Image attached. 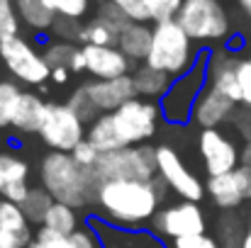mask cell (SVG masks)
<instances>
[{
  "label": "cell",
  "instance_id": "obj_23",
  "mask_svg": "<svg viewBox=\"0 0 251 248\" xmlns=\"http://www.w3.org/2000/svg\"><path fill=\"white\" fill-rule=\"evenodd\" d=\"M85 139H88L100 154H110V151L125 149L122 141H120V136H117V132H115V127H112L110 114H100V117L88 127V136H85Z\"/></svg>",
  "mask_w": 251,
  "mask_h": 248
},
{
  "label": "cell",
  "instance_id": "obj_48",
  "mask_svg": "<svg viewBox=\"0 0 251 248\" xmlns=\"http://www.w3.org/2000/svg\"><path fill=\"white\" fill-rule=\"evenodd\" d=\"M29 248H42V246H39V244H32V246H29Z\"/></svg>",
  "mask_w": 251,
  "mask_h": 248
},
{
  "label": "cell",
  "instance_id": "obj_38",
  "mask_svg": "<svg viewBox=\"0 0 251 248\" xmlns=\"http://www.w3.org/2000/svg\"><path fill=\"white\" fill-rule=\"evenodd\" d=\"M237 81H239V90H242V107L251 110V56H244L239 61Z\"/></svg>",
  "mask_w": 251,
  "mask_h": 248
},
{
  "label": "cell",
  "instance_id": "obj_29",
  "mask_svg": "<svg viewBox=\"0 0 251 248\" xmlns=\"http://www.w3.org/2000/svg\"><path fill=\"white\" fill-rule=\"evenodd\" d=\"M22 97V90L15 81H0V129L12 127L15 107Z\"/></svg>",
  "mask_w": 251,
  "mask_h": 248
},
{
  "label": "cell",
  "instance_id": "obj_17",
  "mask_svg": "<svg viewBox=\"0 0 251 248\" xmlns=\"http://www.w3.org/2000/svg\"><path fill=\"white\" fill-rule=\"evenodd\" d=\"M239 105L234 100H229L227 95L212 90V88H205L200 100L195 102V110H193V122L202 129H217L220 124L225 122H232L234 114H237Z\"/></svg>",
  "mask_w": 251,
  "mask_h": 248
},
{
  "label": "cell",
  "instance_id": "obj_15",
  "mask_svg": "<svg viewBox=\"0 0 251 248\" xmlns=\"http://www.w3.org/2000/svg\"><path fill=\"white\" fill-rule=\"evenodd\" d=\"M83 88L100 114H112L125 102L137 97L132 76H122V78H112V81H95L93 78V81L83 83Z\"/></svg>",
  "mask_w": 251,
  "mask_h": 248
},
{
  "label": "cell",
  "instance_id": "obj_30",
  "mask_svg": "<svg viewBox=\"0 0 251 248\" xmlns=\"http://www.w3.org/2000/svg\"><path fill=\"white\" fill-rule=\"evenodd\" d=\"M66 105H69V107H71V110L78 114V119H81L83 124H88V127H90V124H93V122L100 117L98 107H95V105H93V100L88 97V92H85L83 85H81V88H76V90L71 92V97L66 100Z\"/></svg>",
  "mask_w": 251,
  "mask_h": 248
},
{
  "label": "cell",
  "instance_id": "obj_39",
  "mask_svg": "<svg viewBox=\"0 0 251 248\" xmlns=\"http://www.w3.org/2000/svg\"><path fill=\"white\" fill-rule=\"evenodd\" d=\"M71 156H74V161H76L78 165H83V168H88V170H93L95 163L100 161V156H102V154H100V151H98L88 139H85V141H81V144L71 151Z\"/></svg>",
  "mask_w": 251,
  "mask_h": 248
},
{
  "label": "cell",
  "instance_id": "obj_21",
  "mask_svg": "<svg viewBox=\"0 0 251 248\" xmlns=\"http://www.w3.org/2000/svg\"><path fill=\"white\" fill-rule=\"evenodd\" d=\"M44 100L34 92H22L15 114H12V127L22 134H37L42 127V117H44Z\"/></svg>",
  "mask_w": 251,
  "mask_h": 248
},
{
  "label": "cell",
  "instance_id": "obj_51",
  "mask_svg": "<svg viewBox=\"0 0 251 248\" xmlns=\"http://www.w3.org/2000/svg\"><path fill=\"white\" fill-rule=\"evenodd\" d=\"M0 146H2V136H0Z\"/></svg>",
  "mask_w": 251,
  "mask_h": 248
},
{
  "label": "cell",
  "instance_id": "obj_26",
  "mask_svg": "<svg viewBox=\"0 0 251 248\" xmlns=\"http://www.w3.org/2000/svg\"><path fill=\"white\" fill-rule=\"evenodd\" d=\"M54 202H56V200H54L44 187H32V190H29V195H27V200H25L20 207H22L25 217L29 219V224H44L47 212L51 209V204H54Z\"/></svg>",
  "mask_w": 251,
  "mask_h": 248
},
{
  "label": "cell",
  "instance_id": "obj_28",
  "mask_svg": "<svg viewBox=\"0 0 251 248\" xmlns=\"http://www.w3.org/2000/svg\"><path fill=\"white\" fill-rule=\"evenodd\" d=\"M27 173H29V165L22 158H17L12 154H0V192L7 185L27 182Z\"/></svg>",
  "mask_w": 251,
  "mask_h": 248
},
{
  "label": "cell",
  "instance_id": "obj_45",
  "mask_svg": "<svg viewBox=\"0 0 251 248\" xmlns=\"http://www.w3.org/2000/svg\"><path fill=\"white\" fill-rule=\"evenodd\" d=\"M69 73H71L69 68H54V71H51V81L59 83V85H64V83L69 81Z\"/></svg>",
  "mask_w": 251,
  "mask_h": 248
},
{
  "label": "cell",
  "instance_id": "obj_16",
  "mask_svg": "<svg viewBox=\"0 0 251 248\" xmlns=\"http://www.w3.org/2000/svg\"><path fill=\"white\" fill-rule=\"evenodd\" d=\"M85 71L95 81H112L122 76H132L134 64L117 46H83Z\"/></svg>",
  "mask_w": 251,
  "mask_h": 248
},
{
  "label": "cell",
  "instance_id": "obj_41",
  "mask_svg": "<svg viewBox=\"0 0 251 248\" xmlns=\"http://www.w3.org/2000/svg\"><path fill=\"white\" fill-rule=\"evenodd\" d=\"M29 185L27 182H15V185H7L0 195H2V200H7V202H15V204H22L25 200H27V195H29Z\"/></svg>",
  "mask_w": 251,
  "mask_h": 248
},
{
  "label": "cell",
  "instance_id": "obj_11",
  "mask_svg": "<svg viewBox=\"0 0 251 248\" xmlns=\"http://www.w3.org/2000/svg\"><path fill=\"white\" fill-rule=\"evenodd\" d=\"M198 151L210 178L232 173L242 165V149H237V144L220 129H202L198 136Z\"/></svg>",
  "mask_w": 251,
  "mask_h": 248
},
{
  "label": "cell",
  "instance_id": "obj_1",
  "mask_svg": "<svg viewBox=\"0 0 251 248\" xmlns=\"http://www.w3.org/2000/svg\"><path fill=\"white\" fill-rule=\"evenodd\" d=\"M166 180H110L98 190V204L102 214L120 226H139L159 214V204L166 197Z\"/></svg>",
  "mask_w": 251,
  "mask_h": 248
},
{
  "label": "cell",
  "instance_id": "obj_35",
  "mask_svg": "<svg viewBox=\"0 0 251 248\" xmlns=\"http://www.w3.org/2000/svg\"><path fill=\"white\" fill-rule=\"evenodd\" d=\"M59 42H78L81 39V32H83V22L81 20H74V17H56L51 29H49Z\"/></svg>",
  "mask_w": 251,
  "mask_h": 248
},
{
  "label": "cell",
  "instance_id": "obj_43",
  "mask_svg": "<svg viewBox=\"0 0 251 248\" xmlns=\"http://www.w3.org/2000/svg\"><path fill=\"white\" fill-rule=\"evenodd\" d=\"M83 71H85V54H83V46H81L78 54L71 61V73H83Z\"/></svg>",
  "mask_w": 251,
  "mask_h": 248
},
{
  "label": "cell",
  "instance_id": "obj_13",
  "mask_svg": "<svg viewBox=\"0 0 251 248\" xmlns=\"http://www.w3.org/2000/svg\"><path fill=\"white\" fill-rule=\"evenodd\" d=\"M205 192L210 195L212 204L220 209H237L244 200H251V168L239 165L232 173L215 175L207 180Z\"/></svg>",
  "mask_w": 251,
  "mask_h": 248
},
{
  "label": "cell",
  "instance_id": "obj_8",
  "mask_svg": "<svg viewBox=\"0 0 251 248\" xmlns=\"http://www.w3.org/2000/svg\"><path fill=\"white\" fill-rule=\"evenodd\" d=\"M37 134L51 151L71 154L81 141H85L88 129L66 102H47L42 127H39Z\"/></svg>",
  "mask_w": 251,
  "mask_h": 248
},
{
  "label": "cell",
  "instance_id": "obj_34",
  "mask_svg": "<svg viewBox=\"0 0 251 248\" xmlns=\"http://www.w3.org/2000/svg\"><path fill=\"white\" fill-rule=\"evenodd\" d=\"M144 2H147V10H149V17L154 24L176 20L180 12V5H183V0H144Z\"/></svg>",
  "mask_w": 251,
  "mask_h": 248
},
{
  "label": "cell",
  "instance_id": "obj_14",
  "mask_svg": "<svg viewBox=\"0 0 251 248\" xmlns=\"http://www.w3.org/2000/svg\"><path fill=\"white\" fill-rule=\"evenodd\" d=\"M239 61H242L239 54L227 46H217L207 54V88L227 95L237 105H242V90L237 81Z\"/></svg>",
  "mask_w": 251,
  "mask_h": 248
},
{
  "label": "cell",
  "instance_id": "obj_47",
  "mask_svg": "<svg viewBox=\"0 0 251 248\" xmlns=\"http://www.w3.org/2000/svg\"><path fill=\"white\" fill-rule=\"evenodd\" d=\"M242 248H251V226L247 229V236H244V244H242Z\"/></svg>",
  "mask_w": 251,
  "mask_h": 248
},
{
  "label": "cell",
  "instance_id": "obj_12",
  "mask_svg": "<svg viewBox=\"0 0 251 248\" xmlns=\"http://www.w3.org/2000/svg\"><path fill=\"white\" fill-rule=\"evenodd\" d=\"M151 224H154V231L159 236H168L173 241L185 239V236H195V234H205V229H207L205 214L200 212L198 202H185V200L161 209L151 219Z\"/></svg>",
  "mask_w": 251,
  "mask_h": 248
},
{
  "label": "cell",
  "instance_id": "obj_33",
  "mask_svg": "<svg viewBox=\"0 0 251 248\" xmlns=\"http://www.w3.org/2000/svg\"><path fill=\"white\" fill-rule=\"evenodd\" d=\"M93 0H44V5L56 15V17H74V20H83L90 10Z\"/></svg>",
  "mask_w": 251,
  "mask_h": 248
},
{
  "label": "cell",
  "instance_id": "obj_49",
  "mask_svg": "<svg viewBox=\"0 0 251 248\" xmlns=\"http://www.w3.org/2000/svg\"><path fill=\"white\" fill-rule=\"evenodd\" d=\"M249 44H251V24H249Z\"/></svg>",
  "mask_w": 251,
  "mask_h": 248
},
{
  "label": "cell",
  "instance_id": "obj_22",
  "mask_svg": "<svg viewBox=\"0 0 251 248\" xmlns=\"http://www.w3.org/2000/svg\"><path fill=\"white\" fill-rule=\"evenodd\" d=\"M15 7H17L20 20L34 32L51 29V24L56 20V15L44 5V0H15Z\"/></svg>",
  "mask_w": 251,
  "mask_h": 248
},
{
  "label": "cell",
  "instance_id": "obj_37",
  "mask_svg": "<svg viewBox=\"0 0 251 248\" xmlns=\"http://www.w3.org/2000/svg\"><path fill=\"white\" fill-rule=\"evenodd\" d=\"M112 2H115L132 22H142V24H149V22H151L144 0H112Z\"/></svg>",
  "mask_w": 251,
  "mask_h": 248
},
{
  "label": "cell",
  "instance_id": "obj_3",
  "mask_svg": "<svg viewBox=\"0 0 251 248\" xmlns=\"http://www.w3.org/2000/svg\"><path fill=\"white\" fill-rule=\"evenodd\" d=\"M198 56L200 54L195 51V42L176 20L154 24V39L151 51L147 56V66L164 71L171 78H180L198 64Z\"/></svg>",
  "mask_w": 251,
  "mask_h": 248
},
{
  "label": "cell",
  "instance_id": "obj_7",
  "mask_svg": "<svg viewBox=\"0 0 251 248\" xmlns=\"http://www.w3.org/2000/svg\"><path fill=\"white\" fill-rule=\"evenodd\" d=\"M207 54L202 51L198 64L180 78H176L166 97L161 100V114L171 124H183L193 117L195 102L200 100L202 90L207 88Z\"/></svg>",
  "mask_w": 251,
  "mask_h": 248
},
{
  "label": "cell",
  "instance_id": "obj_20",
  "mask_svg": "<svg viewBox=\"0 0 251 248\" xmlns=\"http://www.w3.org/2000/svg\"><path fill=\"white\" fill-rule=\"evenodd\" d=\"M132 81H134V90H137V97H144V100H164L166 92L171 90V85L176 78H171L164 71H156L147 64H139L134 71H132Z\"/></svg>",
  "mask_w": 251,
  "mask_h": 248
},
{
  "label": "cell",
  "instance_id": "obj_6",
  "mask_svg": "<svg viewBox=\"0 0 251 248\" xmlns=\"http://www.w3.org/2000/svg\"><path fill=\"white\" fill-rule=\"evenodd\" d=\"M159 117L161 114V105L154 100H144V97H134L129 102H125L120 110H115L110 114L112 127L122 141L125 149L129 146H144L159 129Z\"/></svg>",
  "mask_w": 251,
  "mask_h": 248
},
{
  "label": "cell",
  "instance_id": "obj_32",
  "mask_svg": "<svg viewBox=\"0 0 251 248\" xmlns=\"http://www.w3.org/2000/svg\"><path fill=\"white\" fill-rule=\"evenodd\" d=\"M20 24H22V20L17 15L15 0H0V42H5L10 37H17Z\"/></svg>",
  "mask_w": 251,
  "mask_h": 248
},
{
  "label": "cell",
  "instance_id": "obj_46",
  "mask_svg": "<svg viewBox=\"0 0 251 248\" xmlns=\"http://www.w3.org/2000/svg\"><path fill=\"white\" fill-rule=\"evenodd\" d=\"M239 5H242V10L251 17V0H239Z\"/></svg>",
  "mask_w": 251,
  "mask_h": 248
},
{
  "label": "cell",
  "instance_id": "obj_24",
  "mask_svg": "<svg viewBox=\"0 0 251 248\" xmlns=\"http://www.w3.org/2000/svg\"><path fill=\"white\" fill-rule=\"evenodd\" d=\"M117 37H120L117 29H112L100 17H93L83 24L78 44L81 46H117Z\"/></svg>",
  "mask_w": 251,
  "mask_h": 248
},
{
  "label": "cell",
  "instance_id": "obj_25",
  "mask_svg": "<svg viewBox=\"0 0 251 248\" xmlns=\"http://www.w3.org/2000/svg\"><path fill=\"white\" fill-rule=\"evenodd\" d=\"M47 229L61 234V236H71L74 231H78V217H76V209L64 204V202H54L51 209L47 212V219L44 224Z\"/></svg>",
  "mask_w": 251,
  "mask_h": 248
},
{
  "label": "cell",
  "instance_id": "obj_50",
  "mask_svg": "<svg viewBox=\"0 0 251 248\" xmlns=\"http://www.w3.org/2000/svg\"><path fill=\"white\" fill-rule=\"evenodd\" d=\"M249 226H251V209H249Z\"/></svg>",
  "mask_w": 251,
  "mask_h": 248
},
{
  "label": "cell",
  "instance_id": "obj_10",
  "mask_svg": "<svg viewBox=\"0 0 251 248\" xmlns=\"http://www.w3.org/2000/svg\"><path fill=\"white\" fill-rule=\"evenodd\" d=\"M156 170H159V175L166 180V185L180 200L200 202L205 197V185L200 182V178L183 163L178 151L166 146V144L156 146Z\"/></svg>",
  "mask_w": 251,
  "mask_h": 248
},
{
  "label": "cell",
  "instance_id": "obj_31",
  "mask_svg": "<svg viewBox=\"0 0 251 248\" xmlns=\"http://www.w3.org/2000/svg\"><path fill=\"white\" fill-rule=\"evenodd\" d=\"M217 234H220V246L222 248H242L247 231L242 229V222L237 217H225L217 224Z\"/></svg>",
  "mask_w": 251,
  "mask_h": 248
},
{
  "label": "cell",
  "instance_id": "obj_4",
  "mask_svg": "<svg viewBox=\"0 0 251 248\" xmlns=\"http://www.w3.org/2000/svg\"><path fill=\"white\" fill-rule=\"evenodd\" d=\"M176 22L195 44H227L232 20L222 0H183Z\"/></svg>",
  "mask_w": 251,
  "mask_h": 248
},
{
  "label": "cell",
  "instance_id": "obj_19",
  "mask_svg": "<svg viewBox=\"0 0 251 248\" xmlns=\"http://www.w3.org/2000/svg\"><path fill=\"white\" fill-rule=\"evenodd\" d=\"M151 39H154V27L142 22H129L117 37V49L132 64H147V56L151 51Z\"/></svg>",
  "mask_w": 251,
  "mask_h": 248
},
{
  "label": "cell",
  "instance_id": "obj_36",
  "mask_svg": "<svg viewBox=\"0 0 251 248\" xmlns=\"http://www.w3.org/2000/svg\"><path fill=\"white\" fill-rule=\"evenodd\" d=\"M95 17H100L102 22H107V24H110L112 29H117V32H122V29L132 22V20H129V17H127V15H125L112 0H100V2H98V12H95Z\"/></svg>",
  "mask_w": 251,
  "mask_h": 248
},
{
  "label": "cell",
  "instance_id": "obj_40",
  "mask_svg": "<svg viewBox=\"0 0 251 248\" xmlns=\"http://www.w3.org/2000/svg\"><path fill=\"white\" fill-rule=\"evenodd\" d=\"M173 248H222V246L210 234H195V236H185V239L173 241Z\"/></svg>",
  "mask_w": 251,
  "mask_h": 248
},
{
  "label": "cell",
  "instance_id": "obj_18",
  "mask_svg": "<svg viewBox=\"0 0 251 248\" xmlns=\"http://www.w3.org/2000/svg\"><path fill=\"white\" fill-rule=\"evenodd\" d=\"M32 244L34 236L22 207L0 200V248H29Z\"/></svg>",
  "mask_w": 251,
  "mask_h": 248
},
{
  "label": "cell",
  "instance_id": "obj_5",
  "mask_svg": "<svg viewBox=\"0 0 251 248\" xmlns=\"http://www.w3.org/2000/svg\"><path fill=\"white\" fill-rule=\"evenodd\" d=\"M98 185L110 180H154L156 170V146H129L120 151L102 154L93 168Z\"/></svg>",
  "mask_w": 251,
  "mask_h": 248
},
{
  "label": "cell",
  "instance_id": "obj_44",
  "mask_svg": "<svg viewBox=\"0 0 251 248\" xmlns=\"http://www.w3.org/2000/svg\"><path fill=\"white\" fill-rule=\"evenodd\" d=\"M242 165L251 168V134L244 139V146H242Z\"/></svg>",
  "mask_w": 251,
  "mask_h": 248
},
{
  "label": "cell",
  "instance_id": "obj_9",
  "mask_svg": "<svg viewBox=\"0 0 251 248\" xmlns=\"http://www.w3.org/2000/svg\"><path fill=\"white\" fill-rule=\"evenodd\" d=\"M0 61L15 81L25 85H44L51 78V68L47 66L44 54H39L34 44L20 34L0 42Z\"/></svg>",
  "mask_w": 251,
  "mask_h": 248
},
{
  "label": "cell",
  "instance_id": "obj_27",
  "mask_svg": "<svg viewBox=\"0 0 251 248\" xmlns=\"http://www.w3.org/2000/svg\"><path fill=\"white\" fill-rule=\"evenodd\" d=\"M78 49L81 46H76L74 42H51V44H47V49H44V61H47V66L54 71V68H69L71 71V61H74V56L78 54Z\"/></svg>",
  "mask_w": 251,
  "mask_h": 248
},
{
  "label": "cell",
  "instance_id": "obj_42",
  "mask_svg": "<svg viewBox=\"0 0 251 248\" xmlns=\"http://www.w3.org/2000/svg\"><path fill=\"white\" fill-rule=\"evenodd\" d=\"M69 239H71V248H100L95 234H93L90 229H78V231H74Z\"/></svg>",
  "mask_w": 251,
  "mask_h": 248
},
{
  "label": "cell",
  "instance_id": "obj_2",
  "mask_svg": "<svg viewBox=\"0 0 251 248\" xmlns=\"http://www.w3.org/2000/svg\"><path fill=\"white\" fill-rule=\"evenodd\" d=\"M39 178H42V187L56 202H64L74 209L88 207L90 202L98 200L100 185L93 170L78 165L71 154H61V151L47 154L39 163Z\"/></svg>",
  "mask_w": 251,
  "mask_h": 248
}]
</instances>
